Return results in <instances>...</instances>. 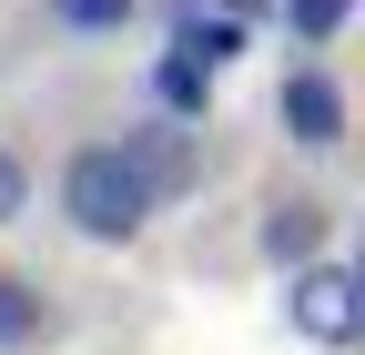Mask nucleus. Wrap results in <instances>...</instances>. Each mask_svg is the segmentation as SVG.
I'll use <instances>...</instances> for the list:
<instances>
[{
    "label": "nucleus",
    "instance_id": "1",
    "mask_svg": "<svg viewBox=\"0 0 365 355\" xmlns=\"http://www.w3.org/2000/svg\"><path fill=\"white\" fill-rule=\"evenodd\" d=\"M61 224H71L81 244H132V234L153 224V193L122 173L112 143H81V153L61 163Z\"/></svg>",
    "mask_w": 365,
    "mask_h": 355
},
{
    "label": "nucleus",
    "instance_id": "2",
    "mask_svg": "<svg viewBox=\"0 0 365 355\" xmlns=\"http://www.w3.org/2000/svg\"><path fill=\"white\" fill-rule=\"evenodd\" d=\"M284 325L314 345V355H345L365 335V274L345 254H314L304 274H284Z\"/></svg>",
    "mask_w": 365,
    "mask_h": 355
},
{
    "label": "nucleus",
    "instance_id": "3",
    "mask_svg": "<svg viewBox=\"0 0 365 355\" xmlns=\"http://www.w3.org/2000/svg\"><path fill=\"white\" fill-rule=\"evenodd\" d=\"M112 153H122L132 183L153 193V213L182 203V193L203 183V132H182V122H153V112H143V122H122V143H112Z\"/></svg>",
    "mask_w": 365,
    "mask_h": 355
},
{
    "label": "nucleus",
    "instance_id": "4",
    "mask_svg": "<svg viewBox=\"0 0 365 355\" xmlns=\"http://www.w3.org/2000/svg\"><path fill=\"white\" fill-rule=\"evenodd\" d=\"M345 122H355V112H345V81H335L325 61H294L284 81H274V132H284L294 153H335Z\"/></svg>",
    "mask_w": 365,
    "mask_h": 355
},
{
    "label": "nucleus",
    "instance_id": "5",
    "mask_svg": "<svg viewBox=\"0 0 365 355\" xmlns=\"http://www.w3.org/2000/svg\"><path fill=\"white\" fill-rule=\"evenodd\" d=\"M325 244H335V213L314 203V193H274V203L254 213V254L274 264V274H304Z\"/></svg>",
    "mask_w": 365,
    "mask_h": 355
},
{
    "label": "nucleus",
    "instance_id": "6",
    "mask_svg": "<svg viewBox=\"0 0 365 355\" xmlns=\"http://www.w3.org/2000/svg\"><path fill=\"white\" fill-rule=\"evenodd\" d=\"M153 122H182V132H203L213 122V71H193L182 51H153Z\"/></svg>",
    "mask_w": 365,
    "mask_h": 355
},
{
    "label": "nucleus",
    "instance_id": "7",
    "mask_svg": "<svg viewBox=\"0 0 365 355\" xmlns=\"http://www.w3.org/2000/svg\"><path fill=\"white\" fill-rule=\"evenodd\" d=\"M51 335V294H41L31 274H0V355H21Z\"/></svg>",
    "mask_w": 365,
    "mask_h": 355
},
{
    "label": "nucleus",
    "instance_id": "8",
    "mask_svg": "<svg viewBox=\"0 0 365 355\" xmlns=\"http://www.w3.org/2000/svg\"><path fill=\"white\" fill-rule=\"evenodd\" d=\"M41 21L71 31V41H112V31L143 21V0H41Z\"/></svg>",
    "mask_w": 365,
    "mask_h": 355
},
{
    "label": "nucleus",
    "instance_id": "9",
    "mask_svg": "<svg viewBox=\"0 0 365 355\" xmlns=\"http://www.w3.org/2000/svg\"><path fill=\"white\" fill-rule=\"evenodd\" d=\"M274 21H284L304 51H335V41H345V21H355V0H274Z\"/></svg>",
    "mask_w": 365,
    "mask_h": 355
},
{
    "label": "nucleus",
    "instance_id": "10",
    "mask_svg": "<svg viewBox=\"0 0 365 355\" xmlns=\"http://www.w3.org/2000/svg\"><path fill=\"white\" fill-rule=\"evenodd\" d=\"M21 203H31V163L0 143V224H21Z\"/></svg>",
    "mask_w": 365,
    "mask_h": 355
}]
</instances>
